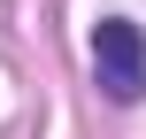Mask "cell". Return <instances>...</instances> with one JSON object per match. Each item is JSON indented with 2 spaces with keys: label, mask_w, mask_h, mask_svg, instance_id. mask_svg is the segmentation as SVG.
I'll use <instances>...</instances> for the list:
<instances>
[{
  "label": "cell",
  "mask_w": 146,
  "mask_h": 139,
  "mask_svg": "<svg viewBox=\"0 0 146 139\" xmlns=\"http://www.w3.org/2000/svg\"><path fill=\"white\" fill-rule=\"evenodd\" d=\"M92 70H100L108 101H139L146 93V31L131 15H108V23L92 31Z\"/></svg>",
  "instance_id": "obj_1"
}]
</instances>
